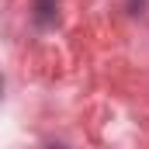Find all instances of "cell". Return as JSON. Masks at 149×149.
I'll return each mask as SVG.
<instances>
[{"label":"cell","mask_w":149,"mask_h":149,"mask_svg":"<svg viewBox=\"0 0 149 149\" xmlns=\"http://www.w3.org/2000/svg\"><path fill=\"white\" fill-rule=\"evenodd\" d=\"M52 10H56V7H52V0H38V21H42V24H49V21H52Z\"/></svg>","instance_id":"obj_1"}]
</instances>
